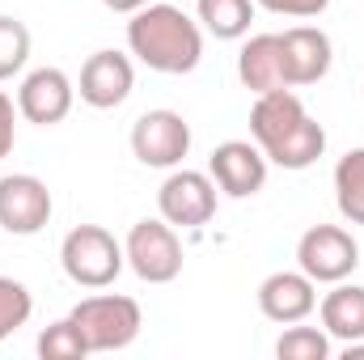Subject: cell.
I'll use <instances>...</instances> for the list:
<instances>
[{
    "mask_svg": "<svg viewBox=\"0 0 364 360\" xmlns=\"http://www.w3.org/2000/svg\"><path fill=\"white\" fill-rule=\"evenodd\" d=\"M250 136L279 170H309L326 153V127L292 90L259 93L250 106Z\"/></svg>",
    "mask_w": 364,
    "mask_h": 360,
    "instance_id": "6da1fadb",
    "label": "cell"
},
{
    "mask_svg": "<svg viewBox=\"0 0 364 360\" xmlns=\"http://www.w3.org/2000/svg\"><path fill=\"white\" fill-rule=\"evenodd\" d=\"M127 47L144 68L166 73V77H186L203 60V30H199V21H191L182 13L178 4L153 0L140 13H132Z\"/></svg>",
    "mask_w": 364,
    "mask_h": 360,
    "instance_id": "7a4b0ae2",
    "label": "cell"
},
{
    "mask_svg": "<svg viewBox=\"0 0 364 360\" xmlns=\"http://www.w3.org/2000/svg\"><path fill=\"white\" fill-rule=\"evenodd\" d=\"M60 268L81 288H110L119 280V271L127 268V255H123V242L110 229L77 225L60 242Z\"/></svg>",
    "mask_w": 364,
    "mask_h": 360,
    "instance_id": "3957f363",
    "label": "cell"
},
{
    "mask_svg": "<svg viewBox=\"0 0 364 360\" xmlns=\"http://www.w3.org/2000/svg\"><path fill=\"white\" fill-rule=\"evenodd\" d=\"M68 318L85 335L90 352H123L127 344H136V335L144 327L140 305L132 297H119V292H97V297L77 301Z\"/></svg>",
    "mask_w": 364,
    "mask_h": 360,
    "instance_id": "277c9868",
    "label": "cell"
},
{
    "mask_svg": "<svg viewBox=\"0 0 364 360\" xmlns=\"http://www.w3.org/2000/svg\"><path fill=\"white\" fill-rule=\"evenodd\" d=\"M123 255H127V268L136 271L144 284H170L182 275V242L178 229L161 216H144L127 229V242H123Z\"/></svg>",
    "mask_w": 364,
    "mask_h": 360,
    "instance_id": "5b68a950",
    "label": "cell"
},
{
    "mask_svg": "<svg viewBox=\"0 0 364 360\" xmlns=\"http://www.w3.org/2000/svg\"><path fill=\"white\" fill-rule=\"evenodd\" d=\"M296 268L314 284H339L360 268V246L343 225H314L296 242Z\"/></svg>",
    "mask_w": 364,
    "mask_h": 360,
    "instance_id": "8992f818",
    "label": "cell"
},
{
    "mask_svg": "<svg viewBox=\"0 0 364 360\" xmlns=\"http://www.w3.org/2000/svg\"><path fill=\"white\" fill-rule=\"evenodd\" d=\"M132 153L149 170H178L191 153V123L178 110H144L132 123Z\"/></svg>",
    "mask_w": 364,
    "mask_h": 360,
    "instance_id": "52a82bcc",
    "label": "cell"
},
{
    "mask_svg": "<svg viewBox=\"0 0 364 360\" xmlns=\"http://www.w3.org/2000/svg\"><path fill=\"white\" fill-rule=\"evenodd\" d=\"M55 199L47 182L34 174H4L0 179V229L13 238H34L47 229Z\"/></svg>",
    "mask_w": 364,
    "mask_h": 360,
    "instance_id": "ba28073f",
    "label": "cell"
},
{
    "mask_svg": "<svg viewBox=\"0 0 364 360\" xmlns=\"http://www.w3.org/2000/svg\"><path fill=\"white\" fill-rule=\"evenodd\" d=\"M157 212L174 229H203L216 216V182L199 170H174L157 191Z\"/></svg>",
    "mask_w": 364,
    "mask_h": 360,
    "instance_id": "9c48e42d",
    "label": "cell"
},
{
    "mask_svg": "<svg viewBox=\"0 0 364 360\" xmlns=\"http://www.w3.org/2000/svg\"><path fill=\"white\" fill-rule=\"evenodd\" d=\"M267 166H272V162H267L263 149L250 144V140H225V144H216L212 157H208V174H212V182H216L229 199L259 195L263 182H267Z\"/></svg>",
    "mask_w": 364,
    "mask_h": 360,
    "instance_id": "30bf717a",
    "label": "cell"
},
{
    "mask_svg": "<svg viewBox=\"0 0 364 360\" xmlns=\"http://www.w3.org/2000/svg\"><path fill=\"white\" fill-rule=\"evenodd\" d=\"M77 102V85L68 81L64 68H34L21 90H17V115L26 123H38V127H55L68 119Z\"/></svg>",
    "mask_w": 364,
    "mask_h": 360,
    "instance_id": "8fae6325",
    "label": "cell"
},
{
    "mask_svg": "<svg viewBox=\"0 0 364 360\" xmlns=\"http://www.w3.org/2000/svg\"><path fill=\"white\" fill-rule=\"evenodd\" d=\"M132 85H136V68L123 51H93L90 60L81 64V102L93 106V110H114L132 97Z\"/></svg>",
    "mask_w": 364,
    "mask_h": 360,
    "instance_id": "7c38bea8",
    "label": "cell"
},
{
    "mask_svg": "<svg viewBox=\"0 0 364 360\" xmlns=\"http://www.w3.org/2000/svg\"><path fill=\"white\" fill-rule=\"evenodd\" d=\"M279 47H284V73H288V85L301 90V85H318L331 64H335V47H331V34L318 30V26H292L279 34Z\"/></svg>",
    "mask_w": 364,
    "mask_h": 360,
    "instance_id": "4fadbf2b",
    "label": "cell"
},
{
    "mask_svg": "<svg viewBox=\"0 0 364 360\" xmlns=\"http://www.w3.org/2000/svg\"><path fill=\"white\" fill-rule=\"evenodd\" d=\"M259 309L263 318H272L279 327L305 322L318 309V284L305 271H272L259 284Z\"/></svg>",
    "mask_w": 364,
    "mask_h": 360,
    "instance_id": "5bb4252c",
    "label": "cell"
},
{
    "mask_svg": "<svg viewBox=\"0 0 364 360\" xmlns=\"http://www.w3.org/2000/svg\"><path fill=\"white\" fill-rule=\"evenodd\" d=\"M237 81L255 93H272V90H292L288 73H284V47L279 34H255L242 43L237 51Z\"/></svg>",
    "mask_w": 364,
    "mask_h": 360,
    "instance_id": "9a60e30c",
    "label": "cell"
},
{
    "mask_svg": "<svg viewBox=\"0 0 364 360\" xmlns=\"http://www.w3.org/2000/svg\"><path fill=\"white\" fill-rule=\"evenodd\" d=\"M318 314H322V331H326L331 339H339V344L364 339V288L360 284L339 280V284L322 297Z\"/></svg>",
    "mask_w": 364,
    "mask_h": 360,
    "instance_id": "2e32d148",
    "label": "cell"
},
{
    "mask_svg": "<svg viewBox=\"0 0 364 360\" xmlns=\"http://www.w3.org/2000/svg\"><path fill=\"white\" fill-rule=\"evenodd\" d=\"M335 203L348 225H364V149H352L335 166Z\"/></svg>",
    "mask_w": 364,
    "mask_h": 360,
    "instance_id": "e0dca14e",
    "label": "cell"
},
{
    "mask_svg": "<svg viewBox=\"0 0 364 360\" xmlns=\"http://www.w3.org/2000/svg\"><path fill=\"white\" fill-rule=\"evenodd\" d=\"M199 21L216 38H246L255 21V0H199Z\"/></svg>",
    "mask_w": 364,
    "mask_h": 360,
    "instance_id": "ac0fdd59",
    "label": "cell"
},
{
    "mask_svg": "<svg viewBox=\"0 0 364 360\" xmlns=\"http://www.w3.org/2000/svg\"><path fill=\"white\" fill-rule=\"evenodd\" d=\"M275 356L279 360H326L331 356V335L322 327H288L275 339Z\"/></svg>",
    "mask_w": 364,
    "mask_h": 360,
    "instance_id": "d6986e66",
    "label": "cell"
},
{
    "mask_svg": "<svg viewBox=\"0 0 364 360\" xmlns=\"http://www.w3.org/2000/svg\"><path fill=\"white\" fill-rule=\"evenodd\" d=\"M30 314H34L30 288H26L21 280H13V275H0V344H4L13 331H21V327L30 322Z\"/></svg>",
    "mask_w": 364,
    "mask_h": 360,
    "instance_id": "ffe728a7",
    "label": "cell"
},
{
    "mask_svg": "<svg viewBox=\"0 0 364 360\" xmlns=\"http://www.w3.org/2000/svg\"><path fill=\"white\" fill-rule=\"evenodd\" d=\"M38 356L43 360H81V356H90V344H85V335L77 331L73 318H60V322H51L38 335Z\"/></svg>",
    "mask_w": 364,
    "mask_h": 360,
    "instance_id": "44dd1931",
    "label": "cell"
},
{
    "mask_svg": "<svg viewBox=\"0 0 364 360\" xmlns=\"http://www.w3.org/2000/svg\"><path fill=\"white\" fill-rule=\"evenodd\" d=\"M26 60H30V30H26V21L0 13V81L17 77L26 68Z\"/></svg>",
    "mask_w": 364,
    "mask_h": 360,
    "instance_id": "7402d4cb",
    "label": "cell"
},
{
    "mask_svg": "<svg viewBox=\"0 0 364 360\" xmlns=\"http://www.w3.org/2000/svg\"><path fill=\"white\" fill-rule=\"evenodd\" d=\"M255 4H263L275 17H322L331 9V0H255Z\"/></svg>",
    "mask_w": 364,
    "mask_h": 360,
    "instance_id": "603a6c76",
    "label": "cell"
},
{
    "mask_svg": "<svg viewBox=\"0 0 364 360\" xmlns=\"http://www.w3.org/2000/svg\"><path fill=\"white\" fill-rule=\"evenodd\" d=\"M13 144H17V106L9 93H0V162L13 153Z\"/></svg>",
    "mask_w": 364,
    "mask_h": 360,
    "instance_id": "cb8c5ba5",
    "label": "cell"
},
{
    "mask_svg": "<svg viewBox=\"0 0 364 360\" xmlns=\"http://www.w3.org/2000/svg\"><path fill=\"white\" fill-rule=\"evenodd\" d=\"M102 4H106L110 13H127V17H132V13H140L144 4H153V0H102Z\"/></svg>",
    "mask_w": 364,
    "mask_h": 360,
    "instance_id": "d4e9b609",
    "label": "cell"
},
{
    "mask_svg": "<svg viewBox=\"0 0 364 360\" xmlns=\"http://www.w3.org/2000/svg\"><path fill=\"white\" fill-rule=\"evenodd\" d=\"M343 360H364V339H356V344H343Z\"/></svg>",
    "mask_w": 364,
    "mask_h": 360,
    "instance_id": "484cf974",
    "label": "cell"
}]
</instances>
